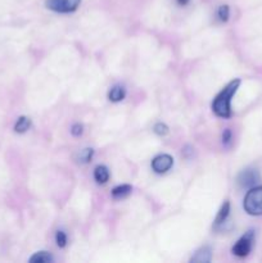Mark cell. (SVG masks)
Segmentation results:
<instances>
[{
  "mask_svg": "<svg viewBox=\"0 0 262 263\" xmlns=\"http://www.w3.org/2000/svg\"><path fill=\"white\" fill-rule=\"evenodd\" d=\"M240 85V80H233L229 82L222 91L215 98L212 103V110L216 116L222 118H229L231 116V99Z\"/></svg>",
  "mask_w": 262,
  "mask_h": 263,
  "instance_id": "obj_1",
  "label": "cell"
},
{
  "mask_svg": "<svg viewBox=\"0 0 262 263\" xmlns=\"http://www.w3.org/2000/svg\"><path fill=\"white\" fill-rule=\"evenodd\" d=\"M244 210L252 216L262 215V186L254 187L244 198Z\"/></svg>",
  "mask_w": 262,
  "mask_h": 263,
  "instance_id": "obj_2",
  "label": "cell"
},
{
  "mask_svg": "<svg viewBox=\"0 0 262 263\" xmlns=\"http://www.w3.org/2000/svg\"><path fill=\"white\" fill-rule=\"evenodd\" d=\"M80 4L81 0H46V8L57 13H72Z\"/></svg>",
  "mask_w": 262,
  "mask_h": 263,
  "instance_id": "obj_3",
  "label": "cell"
},
{
  "mask_svg": "<svg viewBox=\"0 0 262 263\" xmlns=\"http://www.w3.org/2000/svg\"><path fill=\"white\" fill-rule=\"evenodd\" d=\"M254 241V234L253 231H248L244 236H241L235 246L233 247V253L238 257H246L248 256L249 252L252 251V246Z\"/></svg>",
  "mask_w": 262,
  "mask_h": 263,
  "instance_id": "obj_4",
  "label": "cell"
},
{
  "mask_svg": "<svg viewBox=\"0 0 262 263\" xmlns=\"http://www.w3.org/2000/svg\"><path fill=\"white\" fill-rule=\"evenodd\" d=\"M172 164H174V159H172L171 156H169V154H159V156H157L152 161V168L157 174H164V172H167L171 168Z\"/></svg>",
  "mask_w": 262,
  "mask_h": 263,
  "instance_id": "obj_5",
  "label": "cell"
},
{
  "mask_svg": "<svg viewBox=\"0 0 262 263\" xmlns=\"http://www.w3.org/2000/svg\"><path fill=\"white\" fill-rule=\"evenodd\" d=\"M259 175L256 170L247 168L244 171L240 172V175L238 176V184L241 187H252L258 182Z\"/></svg>",
  "mask_w": 262,
  "mask_h": 263,
  "instance_id": "obj_6",
  "label": "cell"
},
{
  "mask_svg": "<svg viewBox=\"0 0 262 263\" xmlns=\"http://www.w3.org/2000/svg\"><path fill=\"white\" fill-rule=\"evenodd\" d=\"M212 259V252H211L210 247H203L199 251L195 253V256L193 257L190 261L194 263H208Z\"/></svg>",
  "mask_w": 262,
  "mask_h": 263,
  "instance_id": "obj_7",
  "label": "cell"
},
{
  "mask_svg": "<svg viewBox=\"0 0 262 263\" xmlns=\"http://www.w3.org/2000/svg\"><path fill=\"white\" fill-rule=\"evenodd\" d=\"M229 213H230V203L229 202H225L222 204V207L220 208V211H218L217 216H216V220H215V228H220L221 225H223V223L226 222V220H228L229 217Z\"/></svg>",
  "mask_w": 262,
  "mask_h": 263,
  "instance_id": "obj_8",
  "label": "cell"
},
{
  "mask_svg": "<svg viewBox=\"0 0 262 263\" xmlns=\"http://www.w3.org/2000/svg\"><path fill=\"white\" fill-rule=\"evenodd\" d=\"M94 179L98 184H105L109 180V171L105 166H98L94 170Z\"/></svg>",
  "mask_w": 262,
  "mask_h": 263,
  "instance_id": "obj_9",
  "label": "cell"
},
{
  "mask_svg": "<svg viewBox=\"0 0 262 263\" xmlns=\"http://www.w3.org/2000/svg\"><path fill=\"white\" fill-rule=\"evenodd\" d=\"M131 186L130 185H120V186H116L112 190V197L115 199H123V198L128 197L131 193Z\"/></svg>",
  "mask_w": 262,
  "mask_h": 263,
  "instance_id": "obj_10",
  "label": "cell"
},
{
  "mask_svg": "<svg viewBox=\"0 0 262 263\" xmlns=\"http://www.w3.org/2000/svg\"><path fill=\"white\" fill-rule=\"evenodd\" d=\"M53 261V256L48 252H38L30 258L31 263H50Z\"/></svg>",
  "mask_w": 262,
  "mask_h": 263,
  "instance_id": "obj_11",
  "label": "cell"
},
{
  "mask_svg": "<svg viewBox=\"0 0 262 263\" xmlns=\"http://www.w3.org/2000/svg\"><path fill=\"white\" fill-rule=\"evenodd\" d=\"M126 91L122 86H115L113 89H110L109 94H108V98H109L110 102H121V100L125 98Z\"/></svg>",
  "mask_w": 262,
  "mask_h": 263,
  "instance_id": "obj_12",
  "label": "cell"
},
{
  "mask_svg": "<svg viewBox=\"0 0 262 263\" xmlns=\"http://www.w3.org/2000/svg\"><path fill=\"white\" fill-rule=\"evenodd\" d=\"M30 126H31L30 118L20 117V118H18L17 123H15L14 130H15V133L23 134V133H26V131H27L28 128H30Z\"/></svg>",
  "mask_w": 262,
  "mask_h": 263,
  "instance_id": "obj_13",
  "label": "cell"
},
{
  "mask_svg": "<svg viewBox=\"0 0 262 263\" xmlns=\"http://www.w3.org/2000/svg\"><path fill=\"white\" fill-rule=\"evenodd\" d=\"M92 156H94V151H92L91 148H86L84 149V151L80 152L77 159H79L80 163H89V162L91 161Z\"/></svg>",
  "mask_w": 262,
  "mask_h": 263,
  "instance_id": "obj_14",
  "label": "cell"
},
{
  "mask_svg": "<svg viewBox=\"0 0 262 263\" xmlns=\"http://www.w3.org/2000/svg\"><path fill=\"white\" fill-rule=\"evenodd\" d=\"M217 15L218 18H220V21L226 22V21L229 20V15H230V9H229L228 5H221V7L218 8Z\"/></svg>",
  "mask_w": 262,
  "mask_h": 263,
  "instance_id": "obj_15",
  "label": "cell"
},
{
  "mask_svg": "<svg viewBox=\"0 0 262 263\" xmlns=\"http://www.w3.org/2000/svg\"><path fill=\"white\" fill-rule=\"evenodd\" d=\"M55 241H57V246L59 248H64L67 244V236L63 231H57L55 234Z\"/></svg>",
  "mask_w": 262,
  "mask_h": 263,
  "instance_id": "obj_16",
  "label": "cell"
},
{
  "mask_svg": "<svg viewBox=\"0 0 262 263\" xmlns=\"http://www.w3.org/2000/svg\"><path fill=\"white\" fill-rule=\"evenodd\" d=\"M154 133L157 134V135H161V136H164L169 134V127H167L164 123H157L156 126H154Z\"/></svg>",
  "mask_w": 262,
  "mask_h": 263,
  "instance_id": "obj_17",
  "label": "cell"
},
{
  "mask_svg": "<svg viewBox=\"0 0 262 263\" xmlns=\"http://www.w3.org/2000/svg\"><path fill=\"white\" fill-rule=\"evenodd\" d=\"M82 125H80V123H74L73 126H72V128H71V133H72V135L73 136H80L82 134Z\"/></svg>",
  "mask_w": 262,
  "mask_h": 263,
  "instance_id": "obj_18",
  "label": "cell"
},
{
  "mask_svg": "<svg viewBox=\"0 0 262 263\" xmlns=\"http://www.w3.org/2000/svg\"><path fill=\"white\" fill-rule=\"evenodd\" d=\"M230 141H231V131L228 128V130H225V133H223L222 135V143L225 144V145H228Z\"/></svg>",
  "mask_w": 262,
  "mask_h": 263,
  "instance_id": "obj_19",
  "label": "cell"
},
{
  "mask_svg": "<svg viewBox=\"0 0 262 263\" xmlns=\"http://www.w3.org/2000/svg\"><path fill=\"white\" fill-rule=\"evenodd\" d=\"M176 2H177V4H179V5H182V7H184V5L189 4L190 0H176Z\"/></svg>",
  "mask_w": 262,
  "mask_h": 263,
  "instance_id": "obj_20",
  "label": "cell"
}]
</instances>
